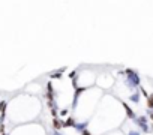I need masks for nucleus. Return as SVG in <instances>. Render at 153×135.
<instances>
[{"label":"nucleus","mask_w":153,"mask_h":135,"mask_svg":"<svg viewBox=\"0 0 153 135\" xmlns=\"http://www.w3.org/2000/svg\"><path fill=\"white\" fill-rule=\"evenodd\" d=\"M104 95L98 87H92L87 90H80L74 104V119L78 123H87L95 116Z\"/></svg>","instance_id":"f257e3e1"},{"label":"nucleus","mask_w":153,"mask_h":135,"mask_svg":"<svg viewBox=\"0 0 153 135\" xmlns=\"http://www.w3.org/2000/svg\"><path fill=\"white\" fill-rule=\"evenodd\" d=\"M96 78H98V74H96V71H93V69L78 71V74H76V78L74 80L75 89L78 90V92H80V90L92 89L93 86H96Z\"/></svg>","instance_id":"f03ea898"},{"label":"nucleus","mask_w":153,"mask_h":135,"mask_svg":"<svg viewBox=\"0 0 153 135\" xmlns=\"http://www.w3.org/2000/svg\"><path fill=\"white\" fill-rule=\"evenodd\" d=\"M114 77L110 74V72H101L96 78V86L98 89L104 90V89H111L114 86Z\"/></svg>","instance_id":"7ed1b4c3"},{"label":"nucleus","mask_w":153,"mask_h":135,"mask_svg":"<svg viewBox=\"0 0 153 135\" xmlns=\"http://www.w3.org/2000/svg\"><path fill=\"white\" fill-rule=\"evenodd\" d=\"M105 135H125V134H123L122 131H119V129H117V131H113V132H108V134H105Z\"/></svg>","instance_id":"20e7f679"}]
</instances>
